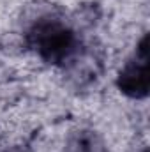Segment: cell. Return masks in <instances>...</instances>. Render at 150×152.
Segmentation results:
<instances>
[{
  "label": "cell",
  "mask_w": 150,
  "mask_h": 152,
  "mask_svg": "<svg viewBox=\"0 0 150 152\" xmlns=\"http://www.w3.org/2000/svg\"><path fill=\"white\" fill-rule=\"evenodd\" d=\"M30 39L36 51L48 62H66L73 57L78 46L74 32L57 20L37 23L30 34Z\"/></svg>",
  "instance_id": "cell-1"
},
{
  "label": "cell",
  "mask_w": 150,
  "mask_h": 152,
  "mask_svg": "<svg viewBox=\"0 0 150 152\" xmlns=\"http://www.w3.org/2000/svg\"><path fill=\"white\" fill-rule=\"evenodd\" d=\"M147 58L143 57L138 64L131 62L125 66L124 73L120 76V87L124 88V92L138 96L140 92H145L147 88V66H145Z\"/></svg>",
  "instance_id": "cell-2"
},
{
  "label": "cell",
  "mask_w": 150,
  "mask_h": 152,
  "mask_svg": "<svg viewBox=\"0 0 150 152\" xmlns=\"http://www.w3.org/2000/svg\"><path fill=\"white\" fill-rule=\"evenodd\" d=\"M99 142L90 133H79L69 143V152H99Z\"/></svg>",
  "instance_id": "cell-3"
}]
</instances>
